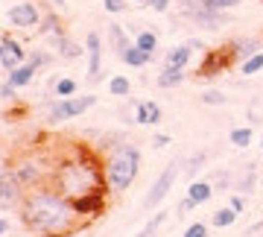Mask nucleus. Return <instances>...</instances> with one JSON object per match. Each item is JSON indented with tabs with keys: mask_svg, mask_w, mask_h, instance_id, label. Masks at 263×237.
Instances as JSON below:
<instances>
[{
	"mask_svg": "<svg viewBox=\"0 0 263 237\" xmlns=\"http://www.w3.org/2000/svg\"><path fill=\"white\" fill-rule=\"evenodd\" d=\"M76 91H79V82L70 79V76H59V79H53V94H56L59 100H65V97H76Z\"/></svg>",
	"mask_w": 263,
	"mask_h": 237,
	"instance_id": "nucleus-23",
	"label": "nucleus"
},
{
	"mask_svg": "<svg viewBox=\"0 0 263 237\" xmlns=\"http://www.w3.org/2000/svg\"><path fill=\"white\" fill-rule=\"evenodd\" d=\"M202 103L205 105H226L228 97L222 94V91H205V94H202Z\"/></svg>",
	"mask_w": 263,
	"mask_h": 237,
	"instance_id": "nucleus-35",
	"label": "nucleus"
},
{
	"mask_svg": "<svg viewBox=\"0 0 263 237\" xmlns=\"http://www.w3.org/2000/svg\"><path fill=\"white\" fill-rule=\"evenodd\" d=\"M18 217H21V226L35 237H70L91 226L76 214L73 202L62 196L53 185L29 188Z\"/></svg>",
	"mask_w": 263,
	"mask_h": 237,
	"instance_id": "nucleus-1",
	"label": "nucleus"
},
{
	"mask_svg": "<svg viewBox=\"0 0 263 237\" xmlns=\"http://www.w3.org/2000/svg\"><path fill=\"white\" fill-rule=\"evenodd\" d=\"M260 150H263V138H260Z\"/></svg>",
	"mask_w": 263,
	"mask_h": 237,
	"instance_id": "nucleus-48",
	"label": "nucleus"
},
{
	"mask_svg": "<svg viewBox=\"0 0 263 237\" xmlns=\"http://www.w3.org/2000/svg\"><path fill=\"white\" fill-rule=\"evenodd\" d=\"M187 44H190L193 53H196V50H205V41H202V38H187Z\"/></svg>",
	"mask_w": 263,
	"mask_h": 237,
	"instance_id": "nucleus-44",
	"label": "nucleus"
},
{
	"mask_svg": "<svg viewBox=\"0 0 263 237\" xmlns=\"http://www.w3.org/2000/svg\"><path fill=\"white\" fill-rule=\"evenodd\" d=\"M108 94L111 97H129L132 94V79L123 76V74L111 76V79H108Z\"/></svg>",
	"mask_w": 263,
	"mask_h": 237,
	"instance_id": "nucleus-27",
	"label": "nucleus"
},
{
	"mask_svg": "<svg viewBox=\"0 0 263 237\" xmlns=\"http://www.w3.org/2000/svg\"><path fill=\"white\" fill-rule=\"evenodd\" d=\"M135 44L141 50H146V53H152V56L158 53V35H155L152 29H141V32L135 35Z\"/></svg>",
	"mask_w": 263,
	"mask_h": 237,
	"instance_id": "nucleus-29",
	"label": "nucleus"
},
{
	"mask_svg": "<svg viewBox=\"0 0 263 237\" xmlns=\"http://www.w3.org/2000/svg\"><path fill=\"white\" fill-rule=\"evenodd\" d=\"M170 141H173L170 135L158 132V135H155V138H152V147H155V150H164V147H170Z\"/></svg>",
	"mask_w": 263,
	"mask_h": 237,
	"instance_id": "nucleus-42",
	"label": "nucleus"
},
{
	"mask_svg": "<svg viewBox=\"0 0 263 237\" xmlns=\"http://www.w3.org/2000/svg\"><path fill=\"white\" fill-rule=\"evenodd\" d=\"M38 29H41V35H65V24H62V18H59L56 12H44L41 15V24H38Z\"/></svg>",
	"mask_w": 263,
	"mask_h": 237,
	"instance_id": "nucleus-20",
	"label": "nucleus"
},
{
	"mask_svg": "<svg viewBox=\"0 0 263 237\" xmlns=\"http://www.w3.org/2000/svg\"><path fill=\"white\" fill-rule=\"evenodd\" d=\"M190 56H193V50H190L187 41H181L179 47H173L164 56V67H187L190 65Z\"/></svg>",
	"mask_w": 263,
	"mask_h": 237,
	"instance_id": "nucleus-19",
	"label": "nucleus"
},
{
	"mask_svg": "<svg viewBox=\"0 0 263 237\" xmlns=\"http://www.w3.org/2000/svg\"><path fill=\"white\" fill-rule=\"evenodd\" d=\"M193 208H196V202L190 199V196H184V199L179 202V208H176V211H179V217H184V214H190Z\"/></svg>",
	"mask_w": 263,
	"mask_h": 237,
	"instance_id": "nucleus-41",
	"label": "nucleus"
},
{
	"mask_svg": "<svg viewBox=\"0 0 263 237\" xmlns=\"http://www.w3.org/2000/svg\"><path fill=\"white\" fill-rule=\"evenodd\" d=\"M184 67H164L158 74V88H176L184 82Z\"/></svg>",
	"mask_w": 263,
	"mask_h": 237,
	"instance_id": "nucleus-21",
	"label": "nucleus"
},
{
	"mask_svg": "<svg viewBox=\"0 0 263 237\" xmlns=\"http://www.w3.org/2000/svg\"><path fill=\"white\" fill-rule=\"evenodd\" d=\"M73 208L85 223H94V220L103 217L105 208H108V193H88L82 199H73Z\"/></svg>",
	"mask_w": 263,
	"mask_h": 237,
	"instance_id": "nucleus-11",
	"label": "nucleus"
},
{
	"mask_svg": "<svg viewBox=\"0 0 263 237\" xmlns=\"http://www.w3.org/2000/svg\"><path fill=\"white\" fill-rule=\"evenodd\" d=\"M237 62H240V59H237L234 41H231V44H222V47H211V50H205V56H202V65H199L196 76H199V79H214V76L231 70Z\"/></svg>",
	"mask_w": 263,
	"mask_h": 237,
	"instance_id": "nucleus-7",
	"label": "nucleus"
},
{
	"mask_svg": "<svg viewBox=\"0 0 263 237\" xmlns=\"http://www.w3.org/2000/svg\"><path fill=\"white\" fill-rule=\"evenodd\" d=\"M27 62H32L35 67H44V65H50V62H53V56H50L47 50H32Z\"/></svg>",
	"mask_w": 263,
	"mask_h": 237,
	"instance_id": "nucleus-36",
	"label": "nucleus"
},
{
	"mask_svg": "<svg viewBox=\"0 0 263 237\" xmlns=\"http://www.w3.org/2000/svg\"><path fill=\"white\" fill-rule=\"evenodd\" d=\"M161 105L155 100H141V103H135V123L141 126H158L161 123Z\"/></svg>",
	"mask_w": 263,
	"mask_h": 237,
	"instance_id": "nucleus-14",
	"label": "nucleus"
},
{
	"mask_svg": "<svg viewBox=\"0 0 263 237\" xmlns=\"http://www.w3.org/2000/svg\"><path fill=\"white\" fill-rule=\"evenodd\" d=\"M181 164L184 161H170L164 170H161V176L155 181H152V188L146 190V196H143V208H149V211H155L161 205V202L167 199V193H170V188L176 185V179H179V173H181Z\"/></svg>",
	"mask_w": 263,
	"mask_h": 237,
	"instance_id": "nucleus-9",
	"label": "nucleus"
},
{
	"mask_svg": "<svg viewBox=\"0 0 263 237\" xmlns=\"http://www.w3.org/2000/svg\"><path fill=\"white\" fill-rule=\"evenodd\" d=\"M103 9L108 15H120V12L129 9V0H103Z\"/></svg>",
	"mask_w": 263,
	"mask_h": 237,
	"instance_id": "nucleus-34",
	"label": "nucleus"
},
{
	"mask_svg": "<svg viewBox=\"0 0 263 237\" xmlns=\"http://www.w3.org/2000/svg\"><path fill=\"white\" fill-rule=\"evenodd\" d=\"M214 181H208V179H193L187 185V196L193 202H196V205H205L208 199H211V196H214Z\"/></svg>",
	"mask_w": 263,
	"mask_h": 237,
	"instance_id": "nucleus-17",
	"label": "nucleus"
},
{
	"mask_svg": "<svg viewBox=\"0 0 263 237\" xmlns=\"http://www.w3.org/2000/svg\"><path fill=\"white\" fill-rule=\"evenodd\" d=\"M108 44H111L114 56L120 59L123 53H126V47H132V38H129V32H126L120 24H108Z\"/></svg>",
	"mask_w": 263,
	"mask_h": 237,
	"instance_id": "nucleus-16",
	"label": "nucleus"
},
{
	"mask_svg": "<svg viewBox=\"0 0 263 237\" xmlns=\"http://www.w3.org/2000/svg\"><path fill=\"white\" fill-rule=\"evenodd\" d=\"M181 237H208V226L205 223H190Z\"/></svg>",
	"mask_w": 263,
	"mask_h": 237,
	"instance_id": "nucleus-37",
	"label": "nucleus"
},
{
	"mask_svg": "<svg viewBox=\"0 0 263 237\" xmlns=\"http://www.w3.org/2000/svg\"><path fill=\"white\" fill-rule=\"evenodd\" d=\"M179 6L184 18H190L193 24L205 29H219L222 21H226V12H216L211 6V0H179Z\"/></svg>",
	"mask_w": 263,
	"mask_h": 237,
	"instance_id": "nucleus-8",
	"label": "nucleus"
},
{
	"mask_svg": "<svg viewBox=\"0 0 263 237\" xmlns=\"http://www.w3.org/2000/svg\"><path fill=\"white\" fill-rule=\"evenodd\" d=\"M260 70H263V50L240 62V74L243 76H254V74H260Z\"/></svg>",
	"mask_w": 263,
	"mask_h": 237,
	"instance_id": "nucleus-31",
	"label": "nucleus"
},
{
	"mask_svg": "<svg viewBox=\"0 0 263 237\" xmlns=\"http://www.w3.org/2000/svg\"><path fill=\"white\" fill-rule=\"evenodd\" d=\"M85 56H88V79L97 82L103 76V38L97 29L88 32V41H85Z\"/></svg>",
	"mask_w": 263,
	"mask_h": 237,
	"instance_id": "nucleus-12",
	"label": "nucleus"
},
{
	"mask_svg": "<svg viewBox=\"0 0 263 237\" xmlns=\"http://www.w3.org/2000/svg\"><path fill=\"white\" fill-rule=\"evenodd\" d=\"M237 217H240V214H237L231 205H226V208L214 211V217H211V226H214V228H228V226H234V223H237Z\"/></svg>",
	"mask_w": 263,
	"mask_h": 237,
	"instance_id": "nucleus-25",
	"label": "nucleus"
},
{
	"mask_svg": "<svg viewBox=\"0 0 263 237\" xmlns=\"http://www.w3.org/2000/svg\"><path fill=\"white\" fill-rule=\"evenodd\" d=\"M184 164H187V167H184V176H187V179L193 181V179L199 176V170H202V167L208 164V152H202V150L193 152V155H190V158H187Z\"/></svg>",
	"mask_w": 263,
	"mask_h": 237,
	"instance_id": "nucleus-28",
	"label": "nucleus"
},
{
	"mask_svg": "<svg viewBox=\"0 0 263 237\" xmlns=\"http://www.w3.org/2000/svg\"><path fill=\"white\" fill-rule=\"evenodd\" d=\"M53 161L56 158H47L44 152H24L15 161H9L18 176L27 181V188H41V185H50V173H53Z\"/></svg>",
	"mask_w": 263,
	"mask_h": 237,
	"instance_id": "nucleus-4",
	"label": "nucleus"
},
{
	"mask_svg": "<svg viewBox=\"0 0 263 237\" xmlns=\"http://www.w3.org/2000/svg\"><path fill=\"white\" fill-rule=\"evenodd\" d=\"M6 21H9V27H15V29H35L38 24H41V9H38L32 0H21V3L9 6Z\"/></svg>",
	"mask_w": 263,
	"mask_h": 237,
	"instance_id": "nucleus-10",
	"label": "nucleus"
},
{
	"mask_svg": "<svg viewBox=\"0 0 263 237\" xmlns=\"http://www.w3.org/2000/svg\"><path fill=\"white\" fill-rule=\"evenodd\" d=\"M120 62H123V65H129V67H146V65L155 62V56L146 53V50H141L135 41H132V47H126V53L120 56Z\"/></svg>",
	"mask_w": 263,
	"mask_h": 237,
	"instance_id": "nucleus-18",
	"label": "nucleus"
},
{
	"mask_svg": "<svg viewBox=\"0 0 263 237\" xmlns=\"http://www.w3.org/2000/svg\"><path fill=\"white\" fill-rule=\"evenodd\" d=\"M260 3H263V0H260Z\"/></svg>",
	"mask_w": 263,
	"mask_h": 237,
	"instance_id": "nucleus-49",
	"label": "nucleus"
},
{
	"mask_svg": "<svg viewBox=\"0 0 263 237\" xmlns=\"http://www.w3.org/2000/svg\"><path fill=\"white\" fill-rule=\"evenodd\" d=\"M254 179H257V164H246V170H243V176L237 179V190L240 193H252V188H254Z\"/></svg>",
	"mask_w": 263,
	"mask_h": 237,
	"instance_id": "nucleus-30",
	"label": "nucleus"
},
{
	"mask_svg": "<svg viewBox=\"0 0 263 237\" xmlns=\"http://www.w3.org/2000/svg\"><path fill=\"white\" fill-rule=\"evenodd\" d=\"M260 190H263V173H260Z\"/></svg>",
	"mask_w": 263,
	"mask_h": 237,
	"instance_id": "nucleus-46",
	"label": "nucleus"
},
{
	"mask_svg": "<svg viewBox=\"0 0 263 237\" xmlns=\"http://www.w3.org/2000/svg\"><path fill=\"white\" fill-rule=\"evenodd\" d=\"M234 50H237V59L243 62V59L254 56V53H260V41H257V38H237Z\"/></svg>",
	"mask_w": 263,
	"mask_h": 237,
	"instance_id": "nucleus-26",
	"label": "nucleus"
},
{
	"mask_svg": "<svg viewBox=\"0 0 263 237\" xmlns=\"http://www.w3.org/2000/svg\"><path fill=\"white\" fill-rule=\"evenodd\" d=\"M50 185L70 202L88 193H108L103 155H97V150H91L88 143H73L65 155L53 161Z\"/></svg>",
	"mask_w": 263,
	"mask_h": 237,
	"instance_id": "nucleus-2",
	"label": "nucleus"
},
{
	"mask_svg": "<svg viewBox=\"0 0 263 237\" xmlns=\"http://www.w3.org/2000/svg\"><path fill=\"white\" fill-rule=\"evenodd\" d=\"M29 59L27 47H24V41L15 35H3V53H0V67L3 70H12V67L24 65Z\"/></svg>",
	"mask_w": 263,
	"mask_h": 237,
	"instance_id": "nucleus-13",
	"label": "nucleus"
},
{
	"mask_svg": "<svg viewBox=\"0 0 263 237\" xmlns=\"http://www.w3.org/2000/svg\"><path fill=\"white\" fill-rule=\"evenodd\" d=\"M18 91H21V88H15L9 79H3V82H0V100H6V103L18 100Z\"/></svg>",
	"mask_w": 263,
	"mask_h": 237,
	"instance_id": "nucleus-33",
	"label": "nucleus"
},
{
	"mask_svg": "<svg viewBox=\"0 0 263 237\" xmlns=\"http://www.w3.org/2000/svg\"><path fill=\"white\" fill-rule=\"evenodd\" d=\"M243 0H211V6H214L216 12H228V9H237Z\"/></svg>",
	"mask_w": 263,
	"mask_h": 237,
	"instance_id": "nucleus-38",
	"label": "nucleus"
},
{
	"mask_svg": "<svg viewBox=\"0 0 263 237\" xmlns=\"http://www.w3.org/2000/svg\"><path fill=\"white\" fill-rule=\"evenodd\" d=\"M228 205H231L237 214H243V211H246V196H243V193H231V196H228Z\"/></svg>",
	"mask_w": 263,
	"mask_h": 237,
	"instance_id": "nucleus-39",
	"label": "nucleus"
},
{
	"mask_svg": "<svg viewBox=\"0 0 263 237\" xmlns=\"http://www.w3.org/2000/svg\"><path fill=\"white\" fill-rule=\"evenodd\" d=\"M35 74H38V67L32 65V62H24V65H18V67H12V70H6V79H9L15 88H27L32 79H35Z\"/></svg>",
	"mask_w": 263,
	"mask_h": 237,
	"instance_id": "nucleus-15",
	"label": "nucleus"
},
{
	"mask_svg": "<svg viewBox=\"0 0 263 237\" xmlns=\"http://www.w3.org/2000/svg\"><path fill=\"white\" fill-rule=\"evenodd\" d=\"M94 105H97V94H76V97H65V100L56 97V100L47 103V120H53V123L73 120V117H82Z\"/></svg>",
	"mask_w": 263,
	"mask_h": 237,
	"instance_id": "nucleus-6",
	"label": "nucleus"
},
{
	"mask_svg": "<svg viewBox=\"0 0 263 237\" xmlns=\"http://www.w3.org/2000/svg\"><path fill=\"white\" fill-rule=\"evenodd\" d=\"M228 181H231V179H228L226 173H219V176H216V181H214V188H216V190H228V188H226Z\"/></svg>",
	"mask_w": 263,
	"mask_h": 237,
	"instance_id": "nucleus-43",
	"label": "nucleus"
},
{
	"mask_svg": "<svg viewBox=\"0 0 263 237\" xmlns=\"http://www.w3.org/2000/svg\"><path fill=\"white\" fill-rule=\"evenodd\" d=\"M170 3H173V0H146L143 6H149L152 12H158V15H164V12L170 9Z\"/></svg>",
	"mask_w": 263,
	"mask_h": 237,
	"instance_id": "nucleus-40",
	"label": "nucleus"
},
{
	"mask_svg": "<svg viewBox=\"0 0 263 237\" xmlns=\"http://www.w3.org/2000/svg\"><path fill=\"white\" fill-rule=\"evenodd\" d=\"M105 167V181H108V193L120 196L135 185L138 173H141V150L129 141L114 143L111 150L103 155Z\"/></svg>",
	"mask_w": 263,
	"mask_h": 237,
	"instance_id": "nucleus-3",
	"label": "nucleus"
},
{
	"mask_svg": "<svg viewBox=\"0 0 263 237\" xmlns=\"http://www.w3.org/2000/svg\"><path fill=\"white\" fill-rule=\"evenodd\" d=\"M56 53L62 59H79V56H85V47H79V44L70 41L67 35H59L56 38Z\"/></svg>",
	"mask_w": 263,
	"mask_h": 237,
	"instance_id": "nucleus-22",
	"label": "nucleus"
},
{
	"mask_svg": "<svg viewBox=\"0 0 263 237\" xmlns=\"http://www.w3.org/2000/svg\"><path fill=\"white\" fill-rule=\"evenodd\" d=\"M6 231H9V220H6V217H0V237L6 234Z\"/></svg>",
	"mask_w": 263,
	"mask_h": 237,
	"instance_id": "nucleus-45",
	"label": "nucleus"
},
{
	"mask_svg": "<svg viewBox=\"0 0 263 237\" xmlns=\"http://www.w3.org/2000/svg\"><path fill=\"white\" fill-rule=\"evenodd\" d=\"M260 237H263V234H260Z\"/></svg>",
	"mask_w": 263,
	"mask_h": 237,
	"instance_id": "nucleus-50",
	"label": "nucleus"
},
{
	"mask_svg": "<svg viewBox=\"0 0 263 237\" xmlns=\"http://www.w3.org/2000/svg\"><path fill=\"white\" fill-rule=\"evenodd\" d=\"M164 223H167V214H164V211H158L155 217H149V223H146V226H143L135 237H155V231H158Z\"/></svg>",
	"mask_w": 263,
	"mask_h": 237,
	"instance_id": "nucleus-32",
	"label": "nucleus"
},
{
	"mask_svg": "<svg viewBox=\"0 0 263 237\" xmlns=\"http://www.w3.org/2000/svg\"><path fill=\"white\" fill-rule=\"evenodd\" d=\"M27 193H29L27 181L21 179L12 164H6L0 170V211H21Z\"/></svg>",
	"mask_w": 263,
	"mask_h": 237,
	"instance_id": "nucleus-5",
	"label": "nucleus"
},
{
	"mask_svg": "<svg viewBox=\"0 0 263 237\" xmlns=\"http://www.w3.org/2000/svg\"><path fill=\"white\" fill-rule=\"evenodd\" d=\"M135 3H146V0H135Z\"/></svg>",
	"mask_w": 263,
	"mask_h": 237,
	"instance_id": "nucleus-47",
	"label": "nucleus"
},
{
	"mask_svg": "<svg viewBox=\"0 0 263 237\" xmlns=\"http://www.w3.org/2000/svg\"><path fill=\"white\" fill-rule=\"evenodd\" d=\"M228 141L234 143L237 150H246V147H252V141H254L252 126H237V129H231V132H228Z\"/></svg>",
	"mask_w": 263,
	"mask_h": 237,
	"instance_id": "nucleus-24",
	"label": "nucleus"
}]
</instances>
